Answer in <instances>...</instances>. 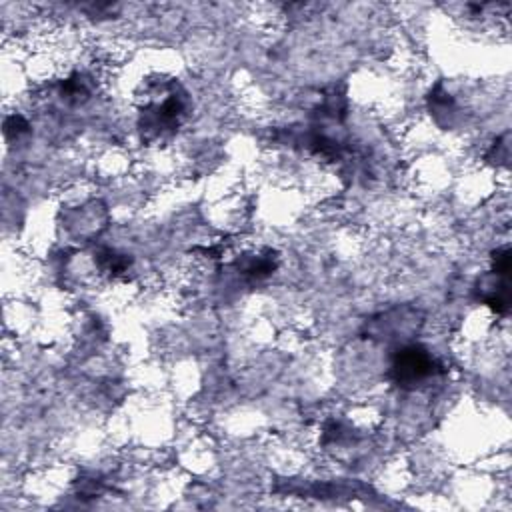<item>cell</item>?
<instances>
[{"instance_id":"1","label":"cell","mask_w":512,"mask_h":512,"mask_svg":"<svg viewBox=\"0 0 512 512\" xmlns=\"http://www.w3.org/2000/svg\"><path fill=\"white\" fill-rule=\"evenodd\" d=\"M438 368L440 366L426 348L406 346L396 352L390 366V376L400 386H414L436 374Z\"/></svg>"}]
</instances>
